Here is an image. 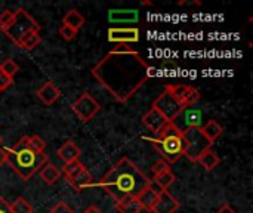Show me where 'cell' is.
<instances>
[{
    "label": "cell",
    "instance_id": "obj_16",
    "mask_svg": "<svg viewBox=\"0 0 253 213\" xmlns=\"http://www.w3.org/2000/svg\"><path fill=\"white\" fill-rule=\"evenodd\" d=\"M159 194H160V190L157 187H154L153 184H150L148 187H145L139 193L136 200L139 202L142 209H145L148 212H153V209H154V206H156V203L159 200Z\"/></svg>",
    "mask_w": 253,
    "mask_h": 213
},
{
    "label": "cell",
    "instance_id": "obj_11",
    "mask_svg": "<svg viewBox=\"0 0 253 213\" xmlns=\"http://www.w3.org/2000/svg\"><path fill=\"white\" fill-rule=\"evenodd\" d=\"M108 42L119 43V44H127V43H136L139 40V30L136 27H127V28H108Z\"/></svg>",
    "mask_w": 253,
    "mask_h": 213
},
{
    "label": "cell",
    "instance_id": "obj_26",
    "mask_svg": "<svg viewBox=\"0 0 253 213\" xmlns=\"http://www.w3.org/2000/svg\"><path fill=\"white\" fill-rule=\"evenodd\" d=\"M10 208V213H33V206L31 203L24 199V197H18L12 205H9Z\"/></svg>",
    "mask_w": 253,
    "mask_h": 213
},
{
    "label": "cell",
    "instance_id": "obj_32",
    "mask_svg": "<svg viewBox=\"0 0 253 213\" xmlns=\"http://www.w3.org/2000/svg\"><path fill=\"white\" fill-rule=\"evenodd\" d=\"M168 169H170V165H168L163 159H162V160H159V162H156V163L153 165V168H151V170H153V175H154V176L160 175L162 172H165V170H168Z\"/></svg>",
    "mask_w": 253,
    "mask_h": 213
},
{
    "label": "cell",
    "instance_id": "obj_14",
    "mask_svg": "<svg viewBox=\"0 0 253 213\" xmlns=\"http://www.w3.org/2000/svg\"><path fill=\"white\" fill-rule=\"evenodd\" d=\"M178 209H179V202L169 191H160L159 200L153 209V213H175Z\"/></svg>",
    "mask_w": 253,
    "mask_h": 213
},
{
    "label": "cell",
    "instance_id": "obj_37",
    "mask_svg": "<svg viewBox=\"0 0 253 213\" xmlns=\"http://www.w3.org/2000/svg\"><path fill=\"white\" fill-rule=\"evenodd\" d=\"M216 213H237V212H236L230 205H227V203H225V205H222V206L218 209V212Z\"/></svg>",
    "mask_w": 253,
    "mask_h": 213
},
{
    "label": "cell",
    "instance_id": "obj_19",
    "mask_svg": "<svg viewBox=\"0 0 253 213\" xmlns=\"http://www.w3.org/2000/svg\"><path fill=\"white\" fill-rule=\"evenodd\" d=\"M196 163H199L205 170L211 172V170H213V169H216V168L219 166L221 159H219V156L211 148V150L205 151V153L199 157V160H197Z\"/></svg>",
    "mask_w": 253,
    "mask_h": 213
},
{
    "label": "cell",
    "instance_id": "obj_24",
    "mask_svg": "<svg viewBox=\"0 0 253 213\" xmlns=\"http://www.w3.org/2000/svg\"><path fill=\"white\" fill-rule=\"evenodd\" d=\"M42 42V36H40V31H30L27 33L19 42H18V46L25 49V50H31L34 49L37 44H40Z\"/></svg>",
    "mask_w": 253,
    "mask_h": 213
},
{
    "label": "cell",
    "instance_id": "obj_28",
    "mask_svg": "<svg viewBox=\"0 0 253 213\" xmlns=\"http://www.w3.org/2000/svg\"><path fill=\"white\" fill-rule=\"evenodd\" d=\"M28 144L33 150L39 151V153H44V148H46V142L39 136V135H33V136H28Z\"/></svg>",
    "mask_w": 253,
    "mask_h": 213
},
{
    "label": "cell",
    "instance_id": "obj_15",
    "mask_svg": "<svg viewBox=\"0 0 253 213\" xmlns=\"http://www.w3.org/2000/svg\"><path fill=\"white\" fill-rule=\"evenodd\" d=\"M36 95H37V98L40 99V102H43L46 107H50V105H53V104L59 99L61 90L56 87L55 83L46 82L40 89H37Z\"/></svg>",
    "mask_w": 253,
    "mask_h": 213
},
{
    "label": "cell",
    "instance_id": "obj_7",
    "mask_svg": "<svg viewBox=\"0 0 253 213\" xmlns=\"http://www.w3.org/2000/svg\"><path fill=\"white\" fill-rule=\"evenodd\" d=\"M172 125L182 133L188 129H202L205 125L203 120V111L196 108L194 105L184 107L182 111L178 114V117L172 122Z\"/></svg>",
    "mask_w": 253,
    "mask_h": 213
},
{
    "label": "cell",
    "instance_id": "obj_4",
    "mask_svg": "<svg viewBox=\"0 0 253 213\" xmlns=\"http://www.w3.org/2000/svg\"><path fill=\"white\" fill-rule=\"evenodd\" d=\"M147 142H151L163 156V160L168 165L176 163L184 156V141L182 133L169 123L159 135L153 138H144Z\"/></svg>",
    "mask_w": 253,
    "mask_h": 213
},
{
    "label": "cell",
    "instance_id": "obj_3",
    "mask_svg": "<svg viewBox=\"0 0 253 213\" xmlns=\"http://www.w3.org/2000/svg\"><path fill=\"white\" fill-rule=\"evenodd\" d=\"M46 163V153H39L33 150L28 144V136H22L18 142L7 148V165L22 181H28Z\"/></svg>",
    "mask_w": 253,
    "mask_h": 213
},
{
    "label": "cell",
    "instance_id": "obj_27",
    "mask_svg": "<svg viewBox=\"0 0 253 213\" xmlns=\"http://www.w3.org/2000/svg\"><path fill=\"white\" fill-rule=\"evenodd\" d=\"M0 70H1V73L6 74L7 77L13 79V76L19 71V65H18L12 58H7V59H4V61L0 64Z\"/></svg>",
    "mask_w": 253,
    "mask_h": 213
},
{
    "label": "cell",
    "instance_id": "obj_17",
    "mask_svg": "<svg viewBox=\"0 0 253 213\" xmlns=\"http://www.w3.org/2000/svg\"><path fill=\"white\" fill-rule=\"evenodd\" d=\"M58 157L62 160L64 165H68V163H73V162H79L80 156H82V151L79 148V145L74 142V141H67L64 142V145H61L56 151Z\"/></svg>",
    "mask_w": 253,
    "mask_h": 213
},
{
    "label": "cell",
    "instance_id": "obj_35",
    "mask_svg": "<svg viewBox=\"0 0 253 213\" xmlns=\"http://www.w3.org/2000/svg\"><path fill=\"white\" fill-rule=\"evenodd\" d=\"M7 163V148L0 147V168Z\"/></svg>",
    "mask_w": 253,
    "mask_h": 213
},
{
    "label": "cell",
    "instance_id": "obj_5",
    "mask_svg": "<svg viewBox=\"0 0 253 213\" xmlns=\"http://www.w3.org/2000/svg\"><path fill=\"white\" fill-rule=\"evenodd\" d=\"M30 31H40V24H37V21L24 7H19L15 10L10 25L3 33L15 44H18V42Z\"/></svg>",
    "mask_w": 253,
    "mask_h": 213
},
{
    "label": "cell",
    "instance_id": "obj_39",
    "mask_svg": "<svg viewBox=\"0 0 253 213\" xmlns=\"http://www.w3.org/2000/svg\"><path fill=\"white\" fill-rule=\"evenodd\" d=\"M0 145H1V136H0Z\"/></svg>",
    "mask_w": 253,
    "mask_h": 213
},
{
    "label": "cell",
    "instance_id": "obj_34",
    "mask_svg": "<svg viewBox=\"0 0 253 213\" xmlns=\"http://www.w3.org/2000/svg\"><path fill=\"white\" fill-rule=\"evenodd\" d=\"M12 83H13V79L7 77V76H6V74H3V73H1V70H0V92L7 90V89L12 86Z\"/></svg>",
    "mask_w": 253,
    "mask_h": 213
},
{
    "label": "cell",
    "instance_id": "obj_18",
    "mask_svg": "<svg viewBox=\"0 0 253 213\" xmlns=\"http://www.w3.org/2000/svg\"><path fill=\"white\" fill-rule=\"evenodd\" d=\"M139 19V13L136 9H111L108 12V21L110 22H116V24H122V22H138Z\"/></svg>",
    "mask_w": 253,
    "mask_h": 213
},
{
    "label": "cell",
    "instance_id": "obj_23",
    "mask_svg": "<svg viewBox=\"0 0 253 213\" xmlns=\"http://www.w3.org/2000/svg\"><path fill=\"white\" fill-rule=\"evenodd\" d=\"M62 24L64 25H68V27H71V28H74V30L79 31L83 27V24H84V16L77 9H70L65 13L64 19H62Z\"/></svg>",
    "mask_w": 253,
    "mask_h": 213
},
{
    "label": "cell",
    "instance_id": "obj_33",
    "mask_svg": "<svg viewBox=\"0 0 253 213\" xmlns=\"http://www.w3.org/2000/svg\"><path fill=\"white\" fill-rule=\"evenodd\" d=\"M47 213H74V211L64 202H59L58 205H55Z\"/></svg>",
    "mask_w": 253,
    "mask_h": 213
},
{
    "label": "cell",
    "instance_id": "obj_13",
    "mask_svg": "<svg viewBox=\"0 0 253 213\" xmlns=\"http://www.w3.org/2000/svg\"><path fill=\"white\" fill-rule=\"evenodd\" d=\"M142 123H144V126H145L150 132H153L154 135H159V133L169 125V122H168L156 108H153V107H151V110L147 111V114L142 117Z\"/></svg>",
    "mask_w": 253,
    "mask_h": 213
},
{
    "label": "cell",
    "instance_id": "obj_8",
    "mask_svg": "<svg viewBox=\"0 0 253 213\" xmlns=\"http://www.w3.org/2000/svg\"><path fill=\"white\" fill-rule=\"evenodd\" d=\"M153 108H156L169 123H172L178 117V114L182 111L184 107L178 102V99L168 89H165L156 98V101L153 104Z\"/></svg>",
    "mask_w": 253,
    "mask_h": 213
},
{
    "label": "cell",
    "instance_id": "obj_20",
    "mask_svg": "<svg viewBox=\"0 0 253 213\" xmlns=\"http://www.w3.org/2000/svg\"><path fill=\"white\" fill-rule=\"evenodd\" d=\"M40 178L47 184V185H53L59 181L61 178V170L53 165V163H46L42 169H40Z\"/></svg>",
    "mask_w": 253,
    "mask_h": 213
},
{
    "label": "cell",
    "instance_id": "obj_21",
    "mask_svg": "<svg viewBox=\"0 0 253 213\" xmlns=\"http://www.w3.org/2000/svg\"><path fill=\"white\" fill-rule=\"evenodd\" d=\"M175 181H176L175 173L172 172V169H168V170L162 172L160 175L154 176L153 181H151V184H153L154 187H157L160 191H168V188H169Z\"/></svg>",
    "mask_w": 253,
    "mask_h": 213
},
{
    "label": "cell",
    "instance_id": "obj_30",
    "mask_svg": "<svg viewBox=\"0 0 253 213\" xmlns=\"http://www.w3.org/2000/svg\"><path fill=\"white\" fill-rule=\"evenodd\" d=\"M77 30H74V28H71V27H68V25H61V28H59V34H61V37L65 40V42H71V40H74L76 39V36H77Z\"/></svg>",
    "mask_w": 253,
    "mask_h": 213
},
{
    "label": "cell",
    "instance_id": "obj_25",
    "mask_svg": "<svg viewBox=\"0 0 253 213\" xmlns=\"http://www.w3.org/2000/svg\"><path fill=\"white\" fill-rule=\"evenodd\" d=\"M119 213H139L142 211L139 202L136 199H123L116 203Z\"/></svg>",
    "mask_w": 253,
    "mask_h": 213
},
{
    "label": "cell",
    "instance_id": "obj_36",
    "mask_svg": "<svg viewBox=\"0 0 253 213\" xmlns=\"http://www.w3.org/2000/svg\"><path fill=\"white\" fill-rule=\"evenodd\" d=\"M0 213H10V208H9V203L0 196Z\"/></svg>",
    "mask_w": 253,
    "mask_h": 213
},
{
    "label": "cell",
    "instance_id": "obj_31",
    "mask_svg": "<svg viewBox=\"0 0 253 213\" xmlns=\"http://www.w3.org/2000/svg\"><path fill=\"white\" fill-rule=\"evenodd\" d=\"M82 168H83V165H82L80 162H73V163L64 165V176H65V178H70V176H73L76 172H79Z\"/></svg>",
    "mask_w": 253,
    "mask_h": 213
},
{
    "label": "cell",
    "instance_id": "obj_2",
    "mask_svg": "<svg viewBox=\"0 0 253 213\" xmlns=\"http://www.w3.org/2000/svg\"><path fill=\"white\" fill-rule=\"evenodd\" d=\"M150 184L151 179L147 178L130 159L123 157L104 175L96 185L105 190L117 203L123 199H136L139 193Z\"/></svg>",
    "mask_w": 253,
    "mask_h": 213
},
{
    "label": "cell",
    "instance_id": "obj_29",
    "mask_svg": "<svg viewBox=\"0 0 253 213\" xmlns=\"http://www.w3.org/2000/svg\"><path fill=\"white\" fill-rule=\"evenodd\" d=\"M13 15H15V10H10V9H6L0 13V30L1 31H4L10 25Z\"/></svg>",
    "mask_w": 253,
    "mask_h": 213
},
{
    "label": "cell",
    "instance_id": "obj_6",
    "mask_svg": "<svg viewBox=\"0 0 253 213\" xmlns=\"http://www.w3.org/2000/svg\"><path fill=\"white\" fill-rule=\"evenodd\" d=\"M182 141H184V156L196 163L199 157L212 148V142L202 133V129H188L182 132Z\"/></svg>",
    "mask_w": 253,
    "mask_h": 213
},
{
    "label": "cell",
    "instance_id": "obj_1",
    "mask_svg": "<svg viewBox=\"0 0 253 213\" xmlns=\"http://www.w3.org/2000/svg\"><path fill=\"white\" fill-rule=\"evenodd\" d=\"M90 73L122 104L129 102L154 74L145 59L127 44L108 52Z\"/></svg>",
    "mask_w": 253,
    "mask_h": 213
},
{
    "label": "cell",
    "instance_id": "obj_22",
    "mask_svg": "<svg viewBox=\"0 0 253 213\" xmlns=\"http://www.w3.org/2000/svg\"><path fill=\"white\" fill-rule=\"evenodd\" d=\"M202 133L213 144L218 138H221V135L224 133V129H222V126L216 120H209V122H206L203 125Z\"/></svg>",
    "mask_w": 253,
    "mask_h": 213
},
{
    "label": "cell",
    "instance_id": "obj_9",
    "mask_svg": "<svg viewBox=\"0 0 253 213\" xmlns=\"http://www.w3.org/2000/svg\"><path fill=\"white\" fill-rule=\"evenodd\" d=\"M71 110L82 122L87 123L99 113L101 105L90 93H83L79 99H76L71 104Z\"/></svg>",
    "mask_w": 253,
    "mask_h": 213
},
{
    "label": "cell",
    "instance_id": "obj_10",
    "mask_svg": "<svg viewBox=\"0 0 253 213\" xmlns=\"http://www.w3.org/2000/svg\"><path fill=\"white\" fill-rule=\"evenodd\" d=\"M166 89L178 99V102L182 107H190L194 105L196 102H199L200 99V92L188 85H168Z\"/></svg>",
    "mask_w": 253,
    "mask_h": 213
},
{
    "label": "cell",
    "instance_id": "obj_38",
    "mask_svg": "<svg viewBox=\"0 0 253 213\" xmlns=\"http://www.w3.org/2000/svg\"><path fill=\"white\" fill-rule=\"evenodd\" d=\"M83 213H102V212H101L98 208H95V206H90V208H87V209H86V211H84Z\"/></svg>",
    "mask_w": 253,
    "mask_h": 213
},
{
    "label": "cell",
    "instance_id": "obj_12",
    "mask_svg": "<svg viewBox=\"0 0 253 213\" xmlns=\"http://www.w3.org/2000/svg\"><path fill=\"white\" fill-rule=\"evenodd\" d=\"M67 179V182L71 185V188H73V191L74 193H82L83 190H87V188H90V187H93L95 184H93V176H92V173L83 166L79 172H76L73 176H70V178H65Z\"/></svg>",
    "mask_w": 253,
    "mask_h": 213
}]
</instances>
